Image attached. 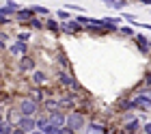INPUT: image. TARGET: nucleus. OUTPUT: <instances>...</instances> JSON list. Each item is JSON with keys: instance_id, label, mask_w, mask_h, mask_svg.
<instances>
[{"instance_id": "24", "label": "nucleus", "mask_w": 151, "mask_h": 134, "mask_svg": "<svg viewBox=\"0 0 151 134\" xmlns=\"http://www.w3.org/2000/svg\"><path fill=\"white\" fill-rule=\"evenodd\" d=\"M121 22H123L121 17H104V20H101V24H104V26H114V28H119Z\"/></svg>"}, {"instance_id": "4", "label": "nucleus", "mask_w": 151, "mask_h": 134, "mask_svg": "<svg viewBox=\"0 0 151 134\" xmlns=\"http://www.w3.org/2000/svg\"><path fill=\"white\" fill-rule=\"evenodd\" d=\"M132 97H134L138 110H140V112H147V108L151 106V87H145V89L136 91V95H132Z\"/></svg>"}, {"instance_id": "27", "label": "nucleus", "mask_w": 151, "mask_h": 134, "mask_svg": "<svg viewBox=\"0 0 151 134\" xmlns=\"http://www.w3.org/2000/svg\"><path fill=\"white\" fill-rule=\"evenodd\" d=\"M56 20H60V22H67V20H71V13L67 11V9H60V11H56Z\"/></svg>"}, {"instance_id": "19", "label": "nucleus", "mask_w": 151, "mask_h": 134, "mask_svg": "<svg viewBox=\"0 0 151 134\" xmlns=\"http://www.w3.org/2000/svg\"><path fill=\"white\" fill-rule=\"evenodd\" d=\"M45 30H52V33H60V20H56V17H45Z\"/></svg>"}, {"instance_id": "12", "label": "nucleus", "mask_w": 151, "mask_h": 134, "mask_svg": "<svg viewBox=\"0 0 151 134\" xmlns=\"http://www.w3.org/2000/svg\"><path fill=\"white\" fill-rule=\"evenodd\" d=\"M32 17H35V13H32V9H30V7H28V9H24V7H19V9L15 11V20H17V22L19 24H28L30 22V20Z\"/></svg>"}, {"instance_id": "32", "label": "nucleus", "mask_w": 151, "mask_h": 134, "mask_svg": "<svg viewBox=\"0 0 151 134\" xmlns=\"http://www.w3.org/2000/svg\"><path fill=\"white\" fill-rule=\"evenodd\" d=\"M140 132H145V134H151V121H145L140 125Z\"/></svg>"}, {"instance_id": "16", "label": "nucleus", "mask_w": 151, "mask_h": 134, "mask_svg": "<svg viewBox=\"0 0 151 134\" xmlns=\"http://www.w3.org/2000/svg\"><path fill=\"white\" fill-rule=\"evenodd\" d=\"M140 125H142V121H140L138 117H134V119H129V121H125L123 130H125V134H138Z\"/></svg>"}, {"instance_id": "1", "label": "nucleus", "mask_w": 151, "mask_h": 134, "mask_svg": "<svg viewBox=\"0 0 151 134\" xmlns=\"http://www.w3.org/2000/svg\"><path fill=\"white\" fill-rule=\"evenodd\" d=\"M67 128L73 130V132H84V125H86V117H84V112L78 110V108H71V110H67Z\"/></svg>"}, {"instance_id": "2", "label": "nucleus", "mask_w": 151, "mask_h": 134, "mask_svg": "<svg viewBox=\"0 0 151 134\" xmlns=\"http://www.w3.org/2000/svg\"><path fill=\"white\" fill-rule=\"evenodd\" d=\"M56 80L60 87H65V89H71V91H82V84L78 82V78H73L69 69H60L56 67Z\"/></svg>"}, {"instance_id": "34", "label": "nucleus", "mask_w": 151, "mask_h": 134, "mask_svg": "<svg viewBox=\"0 0 151 134\" xmlns=\"http://www.w3.org/2000/svg\"><path fill=\"white\" fill-rule=\"evenodd\" d=\"M136 115H134V112L132 110H127V112H123V121H129V119H134Z\"/></svg>"}, {"instance_id": "17", "label": "nucleus", "mask_w": 151, "mask_h": 134, "mask_svg": "<svg viewBox=\"0 0 151 134\" xmlns=\"http://www.w3.org/2000/svg\"><path fill=\"white\" fill-rule=\"evenodd\" d=\"M24 26L30 28V30H41V33H43V30H45V17H37V15H35L28 24H24Z\"/></svg>"}, {"instance_id": "6", "label": "nucleus", "mask_w": 151, "mask_h": 134, "mask_svg": "<svg viewBox=\"0 0 151 134\" xmlns=\"http://www.w3.org/2000/svg\"><path fill=\"white\" fill-rule=\"evenodd\" d=\"M132 39H134V43H136V48H138V52H140V54H145V56H149V54H151V41L147 39V35L136 33Z\"/></svg>"}, {"instance_id": "8", "label": "nucleus", "mask_w": 151, "mask_h": 134, "mask_svg": "<svg viewBox=\"0 0 151 134\" xmlns=\"http://www.w3.org/2000/svg\"><path fill=\"white\" fill-rule=\"evenodd\" d=\"M84 132L86 134H110V128H108L106 123H101V121H86L84 125Z\"/></svg>"}, {"instance_id": "3", "label": "nucleus", "mask_w": 151, "mask_h": 134, "mask_svg": "<svg viewBox=\"0 0 151 134\" xmlns=\"http://www.w3.org/2000/svg\"><path fill=\"white\" fill-rule=\"evenodd\" d=\"M39 108H41V104H37L35 100H30L28 95L17 100V110L22 112V115H26V117H37L39 115Z\"/></svg>"}, {"instance_id": "31", "label": "nucleus", "mask_w": 151, "mask_h": 134, "mask_svg": "<svg viewBox=\"0 0 151 134\" xmlns=\"http://www.w3.org/2000/svg\"><path fill=\"white\" fill-rule=\"evenodd\" d=\"M125 4H127V0H114V2H112V9H123Z\"/></svg>"}, {"instance_id": "22", "label": "nucleus", "mask_w": 151, "mask_h": 134, "mask_svg": "<svg viewBox=\"0 0 151 134\" xmlns=\"http://www.w3.org/2000/svg\"><path fill=\"white\" fill-rule=\"evenodd\" d=\"M30 9H32V13H35L37 17H50V9L43 7V4H35V7H30Z\"/></svg>"}, {"instance_id": "37", "label": "nucleus", "mask_w": 151, "mask_h": 134, "mask_svg": "<svg viewBox=\"0 0 151 134\" xmlns=\"http://www.w3.org/2000/svg\"><path fill=\"white\" fill-rule=\"evenodd\" d=\"M145 87H151V72L145 74Z\"/></svg>"}, {"instance_id": "10", "label": "nucleus", "mask_w": 151, "mask_h": 134, "mask_svg": "<svg viewBox=\"0 0 151 134\" xmlns=\"http://www.w3.org/2000/svg\"><path fill=\"white\" fill-rule=\"evenodd\" d=\"M28 43H26V41H19V39H15L13 41V43L6 48V52H9L11 56H24V54H28Z\"/></svg>"}, {"instance_id": "45", "label": "nucleus", "mask_w": 151, "mask_h": 134, "mask_svg": "<svg viewBox=\"0 0 151 134\" xmlns=\"http://www.w3.org/2000/svg\"><path fill=\"white\" fill-rule=\"evenodd\" d=\"M0 80H2V72H0Z\"/></svg>"}, {"instance_id": "25", "label": "nucleus", "mask_w": 151, "mask_h": 134, "mask_svg": "<svg viewBox=\"0 0 151 134\" xmlns=\"http://www.w3.org/2000/svg\"><path fill=\"white\" fill-rule=\"evenodd\" d=\"M116 33L123 35V37H134V35H136V30L132 26H119V30H116Z\"/></svg>"}, {"instance_id": "35", "label": "nucleus", "mask_w": 151, "mask_h": 134, "mask_svg": "<svg viewBox=\"0 0 151 134\" xmlns=\"http://www.w3.org/2000/svg\"><path fill=\"white\" fill-rule=\"evenodd\" d=\"M65 9L67 11H82V7H78V4H67Z\"/></svg>"}, {"instance_id": "15", "label": "nucleus", "mask_w": 151, "mask_h": 134, "mask_svg": "<svg viewBox=\"0 0 151 134\" xmlns=\"http://www.w3.org/2000/svg\"><path fill=\"white\" fill-rule=\"evenodd\" d=\"M30 80H32V84H35V87H45L47 74L43 72V69H35V72H32V76H30Z\"/></svg>"}, {"instance_id": "33", "label": "nucleus", "mask_w": 151, "mask_h": 134, "mask_svg": "<svg viewBox=\"0 0 151 134\" xmlns=\"http://www.w3.org/2000/svg\"><path fill=\"white\" fill-rule=\"evenodd\" d=\"M11 24V17H6V15H0V26H9Z\"/></svg>"}, {"instance_id": "7", "label": "nucleus", "mask_w": 151, "mask_h": 134, "mask_svg": "<svg viewBox=\"0 0 151 134\" xmlns=\"http://www.w3.org/2000/svg\"><path fill=\"white\" fill-rule=\"evenodd\" d=\"M47 119H50L52 125H56V128H63L67 123V112L63 108H56V110H50L47 112Z\"/></svg>"}, {"instance_id": "20", "label": "nucleus", "mask_w": 151, "mask_h": 134, "mask_svg": "<svg viewBox=\"0 0 151 134\" xmlns=\"http://www.w3.org/2000/svg\"><path fill=\"white\" fill-rule=\"evenodd\" d=\"M41 108H43L45 112H50V110H56V108H60V106H58V97H47V100H43V104H41Z\"/></svg>"}, {"instance_id": "11", "label": "nucleus", "mask_w": 151, "mask_h": 134, "mask_svg": "<svg viewBox=\"0 0 151 134\" xmlns=\"http://www.w3.org/2000/svg\"><path fill=\"white\" fill-rule=\"evenodd\" d=\"M17 128H22V130H26V132H32V130H37V117H26V115H22L19 117V121H17Z\"/></svg>"}, {"instance_id": "18", "label": "nucleus", "mask_w": 151, "mask_h": 134, "mask_svg": "<svg viewBox=\"0 0 151 134\" xmlns=\"http://www.w3.org/2000/svg\"><path fill=\"white\" fill-rule=\"evenodd\" d=\"M30 100H35L37 104H43V100H45V89L43 87H35V89H30Z\"/></svg>"}, {"instance_id": "13", "label": "nucleus", "mask_w": 151, "mask_h": 134, "mask_svg": "<svg viewBox=\"0 0 151 134\" xmlns=\"http://www.w3.org/2000/svg\"><path fill=\"white\" fill-rule=\"evenodd\" d=\"M76 102H78V97H76L73 93H67V95H63V97H58V106L63 108V110H65V108H69V110L76 108Z\"/></svg>"}, {"instance_id": "36", "label": "nucleus", "mask_w": 151, "mask_h": 134, "mask_svg": "<svg viewBox=\"0 0 151 134\" xmlns=\"http://www.w3.org/2000/svg\"><path fill=\"white\" fill-rule=\"evenodd\" d=\"M4 4H6V7H11V9H15V11L19 9V4H17V2H13V0H6Z\"/></svg>"}, {"instance_id": "30", "label": "nucleus", "mask_w": 151, "mask_h": 134, "mask_svg": "<svg viewBox=\"0 0 151 134\" xmlns=\"http://www.w3.org/2000/svg\"><path fill=\"white\" fill-rule=\"evenodd\" d=\"M43 132H45V134H60V128H56V125H52V123H50Z\"/></svg>"}, {"instance_id": "5", "label": "nucleus", "mask_w": 151, "mask_h": 134, "mask_svg": "<svg viewBox=\"0 0 151 134\" xmlns=\"http://www.w3.org/2000/svg\"><path fill=\"white\" fill-rule=\"evenodd\" d=\"M17 69L22 74H32L37 69V61L32 59L30 54H24V56H19V59H17Z\"/></svg>"}, {"instance_id": "39", "label": "nucleus", "mask_w": 151, "mask_h": 134, "mask_svg": "<svg viewBox=\"0 0 151 134\" xmlns=\"http://www.w3.org/2000/svg\"><path fill=\"white\" fill-rule=\"evenodd\" d=\"M13 134H28V132H26V130H22V128H17V125H15V128H13Z\"/></svg>"}, {"instance_id": "23", "label": "nucleus", "mask_w": 151, "mask_h": 134, "mask_svg": "<svg viewBox=\"0 0 151 134\" xmlns=\"http://www.w3.org/2000/svg\"><path fill=\"white\" fill-rule=\"evenodd\" d=\"M13 128H15V125H13L9 119L0 121V134H13Z\"/></svg>"}, {"instance_id": "38", "label": "nucleus", "mask_w": 151, "mask_h": 134, "mask_svg": "<svg viewBox=\"0 0 151 134\" xmlns=\"http://www.w3.org/2000/svg\"><path fill=\"white\" fill-rule=\"evenodd\" d=\"M60 134H76V132H73V130H69L67 125H63V128H60Z\"/></svg>"}, {"instance_id": "43", "label": "nucleus", "mask_w": 151, "mask_h": 134, "mask_svg": "<svg viewBox=\"0 0 151 134\" xmlns=\"http://www.w3.org/2000/svg\"><path fill=\"white\" fill-rule=\"evenodd\" d=\"M30 134H45V132H41V130H32Z\"/></svg>"}, {"instance_id": "14", "label": "nucleus", "mask_w": 151, "mask_h": 134, "mask_svg": "<svg viewBox=\"0 0 151 134\" xmlns=\"http://www.w3.org/2000/svg\"><path fill=\"white\" fill-rule=\"evenodd\" d=\"M119 112H127V110H138V106H136L134 97H121L119 100Z\"/></svg>"}, {"instance_id": "29", "label": "nucleus", "mask_w": 151, "mask_h": 134, "mask_svg": "<svg viewBox=\"0 0 151 134\" xmlns=\"http://www.w3.org/2000/svg\"><path fill=\"white\" fill-rule=\"evenodd\" d=\"M17 39L28 43V41H30V30H19V33H17Z\"/></svg>"}, {"instance_id": "41", "label": "nucleus", "mask_w": 151, "mask_h": 134, "mask_svg": "<svg viewBox=\"0 0 151 134\" xmlns=\"http://www.w3.org/2000/svg\"><path fill=\"white\" fill-rule=\"evenodd\" d=\"M101 2H106L108 7H112V2H114V0H101Z\"/></svg>"}, {"instance_id": "9", "label": "nucleus", "mask_w": 151, "mask_h": 134, "mask_svg": "<svg viewBox=\"0 0 151 134\" xmlns=\"http://www.w3.org/2000/svg\"><path fill=\"white\" fill-rule=\"evenodd\" d=\"M84 30V26H82L80 22H76V20H67V22H60V33H65V35H78Z\"/></svg>"}, {"instance_id": "42", "label": "nucleus", "mask_w": 151, "mask_h": 134, "mask_svg": "<svg viewBox=\"0 0 151 134\" xmlns=\"http://www.w3.org/2000/svg\"><path fill=\"white\" fill-rule=\"evenodd\" d=\"M138 2H142V4H149V7H151V0H138Z\"/></svg>"}, {"instance_id": "44", "label": "nucleus", "mask_w": 151, "mask_h": 134, "mask_svg": "<svg viewBox=\"0 0 151 134\" xmlns=\"http://www.w3.org/2000/svg\"><path fill=\"white\" fill-rule=\"evenodd\" d=\"M0 121H4V115H2V110H0Z\"/></svg>"}, {"instance_id": "28", "label": "nucleus", "mask_w": 151, "mask_h": 134, "mask_svg": "<svg viewBox=\"0 0 151 134\" xmlns=\"http://www.w3.org/2000/svg\"><path fill=\"white\" fill-rule=\"evenodd\" d=\"M73 20H76V22H80L82 26H88V24H91V17H86V15H80V13H78V15H76Z\"/></svg>"}, {"instance_id": "21", "label": "nucleus", "mask_w": 151, "mask_h": 134, "mask_svg": "<svg viewBox=\"0 0 151 134\" xmlns=\"http://www.w3.org/2000/svg\"><path fill=\"white\" fill-rule=\"evenodd\" d=\"M47 125H50V119H47V112H39L37 115V130L43 132Z\"/></svg>"}, {"instance_id": "40", "label": "nucleus", "mask_w": 151, "mask_h": 134, "mask_svg": "<svg viewBox=\"0 0 151 134\" xmlns=\"http://www.w3.org/2000/svg\"><path fill=\"white\" fill-rule=\"evenodd\" d=\"M4 50H6V41L0 39V52H4Z\"/></svg>"}, {"instance_id": "26", "label": "nucleus", "mask_w": 151, "mask_h": 134, "mask_svg": "<svg viewBox=\"0 0 151 134\" xmlns=\"http://www.w3.org/2000/svg\"><path fill=\"white\" fill-rule=\"evenodd\" d=\"M56 65L60 69H69V59H67L65 54H58V59H56Z\"/></svg>"}]
</instances>
